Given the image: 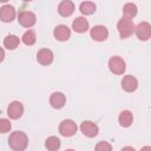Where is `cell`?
Wrapping results in <instances>:
<instances>
[{
  "label": "cell",
  "instance_id": "obj_6",
  "mask_svg": "<svg viewBox=\"0 0 151 151\" xmlns=\"http://www.w3.org/2000/svg\"><path fill=\"white\" fill-rule=\"evenodd\" d=\"M18 21H19V24L21 26L29 28V27H32L35 24L37 18H35V14L34 13H32L29 11H22L18 15Z\"/></svg>",
  "mask_w": 151,
  "mask_h": 151
},
{
  "label": "cell",
  "instance_id": "obj_26",
  "mask_svg": "<svg viewBox=\"0 0 151 151\" xmlns=\"http://www.w3.org/2000/svg\"><path fill=\"white\" fill-rule=\"evenodd\" d=\"M120 151H136V150H134L132 146H124Z\"/></svg>",
  "mask_w": 151,
  "mask_h": 151
},
{
  "label": "cell",
  "instance_id": "obj_12",
  "mask_svg": "<svg viewBox=\"0 0 151 151\" xmlns=\"http://www.w3.org/2000/svg\"><path fill=\"white\" fill-rule=\"evenodd\" d=\"M122 87L126 92H134L138 87V80L133 76L127 74L122 80Z\"/></svg>",
  "mask_w": 151,
  "mask_h": 151
},
{
  "label": "cell",
  "instance_id": "obj_18",
  "mask_svg": "<svg viewBox=\"0 0 151 151\" xmlns=\"http://www.w3.org/2000/svg\"><path fill=\"white\" fill-rule=\"evenodd\" d=\"M19 44H20V40H19V38H18L17 35H14V34H9V35H7V37L4 39V46H5L7 50H11V51L15 50V48L19 46Z\"/></svg>",
  "mask_w": 151,
  "mask_h": 151
},
{
  "label": "cell",
  "instance_id": "obj_25",
  "mask_svg": "<svg viewBox=\"0 0 151 151\" xmlns=\"http://www.w3.org/2000/svg\"><path fill=\"white\" fill-rule=\"evenodd\" d=\"M4 59H5V51L0 47V63H1Z\"/></svg>",
  "mask_w": 151,
  "mask_h": 151
},
{
  "label": "cell",
  "instance_id": "obj_20",
  "mask_svg": "<svg viewBox=\"0 0 151 151\" xmlns=\"http://www.w3.org/2000/svg\"><path fill=\"white\" fill-rule=\"evenodd\" d=\"M79 11L84 15H91V14H93L96 12V4L91 2V1L81 2L80 6H79Z\"/></svg>",
  "mask_w": 151,
  "mask_h": 151
},
{
  "label": "cell",
  "instance_id": "obj_17",
  "mask_svg": "<svg viewBox=\"0 0 151 151\" xmlns=\"http://www.w3.org/2000/svg\"><path fill=\"white\" fill-rule=\"evenodd\" d=\"M118 120H119L120 126H123V127H129V126L132 124V122H133V114H132L131 111L124 110V111L120 112V114H119V117H118Z\"/></svg>",
  "mask_w": 151,
  "mask_h": 151
},
{
  "label": "cell",
  "instance_id": "obj_4",
  "mask_svg": "<svg viewBox=\"0 0 151 151\" xmlns=\"http://www.w3.org/2000/svg\"><path fill=\"white\" fill-rule=\"evenodd\" d=\"M109 68L110 71L113 73V74H123L126 70V65H125V61L120 58V57H111L110 60H109Z\"/></svg>",
  "mask_w": 151,
  "mask_h": 151
},
{
  "label": "cell",
  "instance_id": "obj_7",
  "mask_svg": "<svg viewBox=\"0 0 151 151\" xmlns=\"http://www.w3.org/2000/svg\"><path fill=\"white\" fill-rule=\"evenodd\" d=\"M22 113H24V105L18 100L9 103V105L7 106V114L11 119H19L22 116Z\"/></svg>",
  "mask_w": 151,
  "mask_h": 151
},
{
  "label": "cell",
  "instance_id": "obj_14",
  "mask_svg": "<svg viewBox=\"0 0 151 151\" xmlns=\"http://www.w3.org/2000/svg\"><path fill=\"white\" fill-rule=\"evenodd\" d=\"M65 103H66V97L61 92H54L50 97V104H51V106L53 109L59 110V109L64 107Z\"/></svg>",
  "mask_w": 151,
  "mask_h": 151
},
{
  "label": "cell",
  "instance_id": "obj_19",
  "mask_svg": "<svg viewBox=\"0 0 151 151\" xmlns=\"http://www.w3.org/2000/svg\"><path fill=\"white\" fill-rule=\"evenodd\" d=\"M60 145H61L60 139L58 137H55V136L48 137L46 139V142H45V146H46V149L48 151H58L59 147H60Z\"/></svg>",
  "mask_w": 151,
  "mask_h": 151
},
{
  "label": "cell",
  "instance_id": "obj_13",
  "mask_svg": "<svg viewBox=\"0 0 151 151\" xmlns=\"http://www.w3.org/2000/svg\"><path fill=\"white\" fill-rule=\"evenodd\" d=\"M53 35L57 40L59 41H65L67 39H70L71 37V31L66 25H58L54 31H53Z\"/></svg>",
  "mask_w": 151,
  "mask_h": 151
},
{
  "label": "cell",
  "instance_id": "obj_2",
  "mask_svg": "<svg viewBox=\"0 0 151 151\" xmlns=\"http://www.w3.org/2000/svg\"><path fill=\"white\" fill-rule=\"evenodd\" d=\"M134 28H136V26H134L132 19H127L124 17L117 24V29H118V33L122 39H126L129 37H131L134 33Z\"/></svg>",
  "mask_w": 151,
  "mask_h": 151
},
{
  "label": "cell",
  "instance_id": "obj_5",
  "mask_svg": "<svg viewBox=\"0 0 151 151\" xmlns=\"http://www.w3.org/2000/svg\"><path fill=\"white\" fill-rule=\"evenodd\" d=\"M134 33H136V35L139 40H143V41L149 40L150 37H151V26H150V24L147 21L139 22L134 28Z\"/></svg>",
  "mask_w": 151,
  "mask_h": 151
},
{
  "label": "cell",
  "instance_id": "obj_22",
  "mask_svg": "<svg viewBox=\"0 0 151 151\" xmlns=\"http://www.w3.org/2000/svg\"><path fill=\"white\" fill-rule=\"evenodd\" d=\"M35 40H37V37H35L34 31H32V29L26 31V32L24 33V35H22V42H24L25 45H27V46L34 45Z\"/></svg>",
  "mask_w": 151,
  "mask_h": 151
},
{
  "label": "cell",
  "instance_id": "obj_3",
  "mask_svg": "<svg viewBox=\"0 0 151 151\" xmlns=\"http://www.w3.org/2000/svg\"><path fill=\"white\" fill-rule=\"evenodd\" d=\"M78 130L77 124L72 119H65L59 124V133L64 137H72Z\"/></svg>",
  "mask_w": 151,
  "mask_h": 151
},
{
  "label": "cell",
  "instance_id": "obj_1",
  "mask_svg": "<svg viewBox=\"0 0 151 151\" xmlns=\"http://www.w3.org/2000/svg\"><path fill=\"white\" fill-rule=\"evenodd\" d=\"M8 145L13 151H25L28 146V137L22 131H14L8 137Z\"/></svg>",
  "mask_w": 151,
  "mask_h": 151
},
{
  "label": "cell",
  "instance_id": "obj_23",
  "mask_svg": "<svg viewBox=\"0 0 151 151\" xmlns=\"http://www.w3.org/2000/svg\"><path fill=\"white\" fill-rule=\"evenodd\" d=\"M12 125L11 122L6 118H0V133H7L9 132Z\"/></svg>",
  "mask_w": 151,
  "mask_h": 151
},
{
  "label": "cell",
  "instance_id": "obj_27",
  "mask_svg": "<svg viewBox=\"0 0 151 151\" xmlns=\"http://www.w3.org/2000/svg\"><path fill=\"white\" fill-rule=\"evenodd\" d=\"M140 151H151V147L150 146H143L140 149Z\"/></svg>",
  "mask_w": 151,
  "mask_h": 151
},
{
  "label": "cell",
  "instance_id": "obj_15",
  "mask_svg": "<svg viewBox=\"0 0 151 151\" xmlns=\"http://www.w3.org/2000/svg\"><path fill=\"white\" fill-rule=\"evenodd\" d=\"M58 12L61 17H70L74 12V4L70 0H64L58 6Z\"/></svg>",
  "mask_w": 151,
  "mask_h": 151
},
{
  "label": "cell",
  "instance_id": "obj_8",
  "mask_svg": "<svg viewBox=\"0 0 151 151\" xmlns=\"http://www.w3.org/2000/svg\"><path fill=\"white\" fill-rule=\"evenodd\" d=\"M90 35H91V38H92L93 40H96V41H104V40H106L107 37H109V31H107V28H106L105 26H103V25H97V26H94V27L91 28Z\"/></svg>",
  "mask_w": 151,
  "mask_h": 151
},
{
  "label": "cell",
  "instance_id": "obj_11",
  "mask_svg": "<svg viewBox=\"0 0 151 151\" xmlns=\"http://www.w3.org/2000/svg\"><path fill=\"white\" fill-rule=\"evenodd\" d=\"M15 8L11 5H5L0 8V20L4 22H11L15 18Z\"/></svg>",
  "mask_w": 151,
  "mask_h": 151
},
{
  "label": "cell",
  "instance_id": "obj_24",
  "mask_svg": "<svg viewBox=\"0 0 151 151\" xmlns=\"http://www.w3.org/2000/svg\"><path fill=\"white\" fill-rule=\"evenodd\" d=\"M94 151H112V146H111V144L109 142L103 140V142H99L96 145Z\"/></svg>",
  "mask_w": 151,
  "mask_h": 151
},
{
  "label": "cell",
  "instance_id": "obj_21",
  "mask_svg": "<svg viewBox=\"0 0 151 151\" xmlns=\"http://www.w3.org/2000/svg\"><path fill=\"white\" fill-rule=\"evenodd\" d=\"M123 13H124V18L132 19L137 14V6L134 4H132V2H127L123 7Z\"/></svg>",
  "mask_w": 151,
  "mask_h": 151
},
{
  "label": "cell",
  "instance_id": "obj_9",
  "mask_svg": "<svg viewBox=\"0 0 151 151\" xmlns=\"http://www.w3.org/2000/svg\"><path fill=\"white\" fill-rule=\"evenodd\" d=\"M80 131L83 132L84 136L88 137V138H93L98 134L99 132V129L97 126V124H94L93 122H90V120H85L80 124Z\"/></svg>",
  "mask_w": 151,
  "mask_h": 151
},
{
  "label": "cell",
  "instance_id": "obj_10",
  "mask_svg": "<svg viewBox=\"0 0 151 151\" xmlns=\"http://www.w3.org/2000/svg\"><path fill=\"white\" fill-rule=\"evenodd\" d=\"M37 60L39 64L47 66V65L52 64V61H53V52L48 48H41L37 53Z\"/></svg>",
  "mask_w": 151,
  "mask_h": 151
},
{
  "label": "cell",
  "instance_id": "obj_16",
  "mask_svg": "<svg viewBox=\"0 0 151 151\" xmlns=\"http://www.w3.org/2000/svg\"><path fill=\"white\" fill-rule=\"evenodd\" d=\"M72 28L77 33H85L88 29V21L83 17H78L73 20Z\"/></svg>",
  "mask_w": 151,
  "mask_h": 151
},
{
  "label": "cell",
  "instance_id": "obj_28",
  "mask_svg": "<svg viewBox=\"0 0 151 151\" xmlns=\"http://www.w3.org/2000/svg\"><path fill=\"white\" fill-rule=\"evenodd\" d=\"M65 151H74V150H72V149H68V150H65Z\"/></svg>",
  "mask_w": 151,
  "mask_h": 151
}]
</instances>
